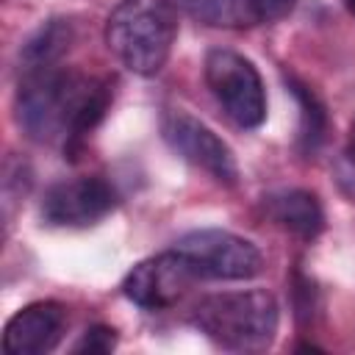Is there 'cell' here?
Instances as JSON below:
<instances>
[{
    "label": "cell",
    "instance_id": "1",
    "mask_svg": "<svg viewBox=\"0 0 355 355\" xmlns=\"http://www.w3.org/2000/svg\"><path fill=\"white\" fill-rule=\"evenodd\" d=\"M111 86L100 78L44 67L28 69L17 92V119L36 141H80L105 116Z\"/></svg>",
    "mask_w": 355,
    "mask_h": 355
},
{
    "label": "cell",
    "instance_id": "2",
    "mask_svg": "<svg viewBox=\"0 0 355 355\" xmlns=\"http://www.w3.org/2000/svg\"><path fill=\"white\" fill-rule=\"evenodd\" d=\"M178 36L175 0H119L105 19V44L133 75L150 78L169 61Z\"/></svg>",
    "mask_w": 355,
    "mask_h": 355
},
{
    "label": "cell",
    "instance_id": "3",
    "mask_svg": "<svg viewBox=\"0 0 355 355\" xmlns=\"http://www.w3.org/2000/svg\"><path fill=\"white\" fill-rule=\"evenodd\" d=\"M191 322L214 344L236 352H258L275 341L280 308L263 288L222 291L202 297L194 305Z\"/></svg>",
    "mask_w": 355,
    "mask_h": 355
},
{
    "label": "cell",
    "instance_id": "4",
    "mask_svg": "<svg viewBox=\"0 0 355 355\" xmlns=\"http://www.w3.org/2000/svg\"><path fill=\"white\" fill-rule=\"evenodd\" d=\"M205 83L239 128H258L266 119V92L250 58L233 50L205 55Z\"/></svg>",
    "mask_w": 355,
    "mask_h": 355
},
{
    "label": "cell",
    "instance_id": "5",
    "mask_svg": "<svg viewBox=\"0 0 355 355\" xmlns=\"http://www.w3.org/2000/svg\"><path fill=\"white\" fill-rule=\"evenodd\" d=\"M175 250L200 277L211 280H250L263 266V258L252 241L219 227L191 230L178 239Z\"/></svg>",
    "mask_w": 355,
    "mask_h": 355
},
{
    "label": "cell",
    "instance_id": "6",
    "mask_svg": "<svg viewBox=\"0 0 355 355\" xmlns=\"http://www.w3.org/2000/svg\"><path fill=\"white\" fill-rule=\"evenodd\" d=\"M197 277L191 263L178 250H169L139 261L122 280V294L144 311H164L175 305Z\"/></svg>",
    "mask_w": 355,
    "mask_h": 355
},
{
    "label": "cell",
    "instance_id": "7",
    "mask_svg": "<svg viewBox=\"0 0 355 355\" xmlns=\"http://www.w3.org/2000/svg\"><path fill=\"white\" fill-rule=\"evenodd\" d=\"M161 136L164 141L189 164L205 169L219 183L233 186L239 178L236 158L230 147L200 119H194L186 111H166L161 116Z\"/></svg>",
    "mask_w": 355,
    "mask_h": 355
},
{
    "label": "cell",
    "instance_id": "8",
    "mask_svg": "<svg viewBox=\"0 0 355 355\" xmlns=\"http://www.w3.org/2000/svg\"><path fill=\"white\" fill-rule=\"evenodd\" d=\"M116 208V191L103 178L61 180L44 191L42 219L53 227H89Z\"/></svg>",
    "mask_w": 355,
    "mask_h": 355
},
{
    "label": "cell",
    "instance_id": "9",
    "mask_svg": "<svg viewBox=\"0 0 355 355\" xmlns=\"http://www.w3.org/2000/svg\"><path fill=\"white\" fill-rule=\"evenodd\" d=\"M64 324L67 308L61 302H31L8 319L3 330V349L8 355H44L61 341Z\"/></svg>",
    "mask_w": 355,
    "mask_h": 355
},
{
    "label": "cell",
    "instance_id": "10",
    "mask_svg": "<svg viewBox=\"0 0 355 355\" xmlns=\"http://www.w3.org/2000/svg\"><path fill=\"white\" fill-rule=\"evenodd\" d=\"M263 211L272 222H277L283 230L311 241L324 227V211L316 200V194L305 189H283L263 197Z\"/></svg>",
    "mask_w": 355,
    "mask_h": 355
},
{
    "label": "cell",
    "instance_id": "11",
    "mask_svg": "<svg viewBox=\"0 0 355 355\" xmlns=\"http://www.w3.org/2000/svg\"><path fill=\"white\" fill-rule=\"evenodd\" d=\"M191 19L211 28H252L261 25L255 0H175Z\"/></svg>",
    "mask_w": 355,
    "mask_h": 355
},
{
    "label": "cell",
    "instance_id": "12",
    "mask_svg": "<svg viewBox=\"0 0 355 355\" xmlns=\"http://www.w3.org/2000/svg\"><path fill=\"white\" fill-rule=\"evenodd\" d=\"M72 44V25L69 19H47L25 44H22V64L28 69L55 67L58 58Z\"/></svg>",
    "mask_w": 355,
    "mask_h": 355
},
{
    "label": "cell",
    "instance_id": "13",
    "mask_svg": "<svg viewBox=\"0 0 355 355\" xmlns=\"http://www.w3.org/2000/svg\"><path fill=\"white\" fill-rule=\"evenodd\" d=\"M286 86L300 105V147H302V153H313L324 141L327 111H324L322 100L316 97V92L308 83H302L300 78L286 75Z\"/></svg>",
    "mask_w": 355,
    "mask_h": 355
},
{
    "label": "cell",
    "instance_id": "14",
    "mask_svg": "<svg viewBox=\"0 0 355 355\" xmlns=\"http://www.w3.org/2000/svg\"><path fill=\"white\" fill-rule=\"evenodd\" d=\"M116 347V333L105 324H94L75 344V352H111Z\"/></svg>",
    "mask_w": 355,
    "mask_h": 355
},
{
    "label": "cell",
    "instance_id": "15",
    "mask_svg": "<svg viewBox=\"0 0 355 355\" xmlns=\"http://www.w3.org/2000/svg\"><path fill=\"white\" fill-rule=\"evenodd\" d=\"M255 6H258V19L263 25V22H277V19L288 17L294 11L297 0H255Z\"/></svg>",
    "mask_w": 355,
    "mask_h": 355
},
{
    "label": "cell",
    "instance_id": "16",
    "mask_svg": "<svg viewBox=\"0 0 355 355\" xmlns=\"http://www.w3.org/2000/svg\"><path fill=\"white\" fill-rule=\"evenodd\" d=\"M344 158L355 169V122H352V130H349V139H347V147H344Z\"/></svg>",
    "mask_w": 355,
    "mask_h": 355
},
{
    "label": "cell",
    "instance_id": "17",
    "mask_svg": "<svg viewBox=\"0 0 355 355\" xmlns=\"http://www.w3.org/2000/svg\"><path fill=\"white\" fill-rule=\"evenodd\" d=\"M347 8H349V11L355 14V0H347Z\"/></svg>",
    "mask_w": 355,
    "mask_h": 355
}]
</instances>
